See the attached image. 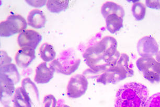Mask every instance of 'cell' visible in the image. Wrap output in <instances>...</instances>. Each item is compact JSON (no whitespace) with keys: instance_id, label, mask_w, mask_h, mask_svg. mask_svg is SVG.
<instances>
[{"instance_id":"26","label":"cell","mask_w":160,"mask_h":107,"mask_svg":"<svg viewBox=\"0 0 160 107\" xmlns=\"http://www.w3.org/2000/svg\"><path fill=\"white\" fill-rule=\"evenodd\" d=\"M155 56H156V60L160 63V51L157 53V55H155Z\"/></svg>"},{"instance_id":"22","label":"cell","mask_w":160,"mask_h":107,"mask_svg":"<svg viewBox=\"0 0 160 107\" xmlns=\"http://www.w3.org/2000/svg\"><path fill=\"white\" fill-rule=\"evenodd\" d=\"M144 107H160V93L148 98Z\"/></svg>"},{"instance_id":"27","label":"cell","mask_w":160,"mask_h":107,"mask_svg":"<svg viewBox=\"0 0 160 107\" xmlns=\"http://www.w3.org/2000/svg\"><path fill=\"white\" fill-rule=\"evenodd\" d=\"M57 107H71L69 105H59L58 106H57Z\"/></svg>"},{"instance_id":"17","label":"cell","mask_w":160,"mask_h":107,"mask_svg":"<svg viewBox=\"0 0 160 107\" xmlns=\"http://www.w3.org/2000/svg\"><path fill=\"white\" fill-rule=\"evenodd\" d=\"M0 73L3 74L10 78L15 84L18 83L21 76L18 68L14 64H8L1 66Z\"/></svg>"},{"instance_id":"6","label":"cell","mask_w":160,"mask_h":107,"mask_svg":"<svg viewBox=\"0 0 160 107\" xmlns=\"http://www.w3.org/2000/svg\"><path fill=\"white\" fill-rule=\"evenodd\" d=\"M28 23L25 18L20 15H12L7 20L0 23V36L8 37L25 31Z\"/></svg>"},{"instance_id":"9","label":"cell","mask_w":160,"mask_h":107,"mask_svg":"<svg viewBox=\"0 0 160 107\" xmlns=\"http://www.w3.org/2000/svg\"><path fill=\"white\" fill-rule=\"evenodd\" d=\"M42 35L36 31L28 29L19 34L18 44L21 48L28 47L35 50L42 41Z\"/></svg>"},{"instance_id":"25","label":"cell","mask_w":160,"mask_h":107,"mask_svg":"<svg viewBox=\"0 0 160 107\" xmlns=\"http://www.w3.org/2000/svg\"><path fill=\"white\" fill-rule=\"evenodd\" d=\"M146 6L149 8L160 10V1L148 0L146 1Z\"/></svg>"},{"instance_id":"7","label":"cell","mask_w":160,"mask_h":107,"mask_svg":"<svg viewBox=\"0 0 160 107\" xmlns=\"http://www.w3.org/2000/svg\"><path fill=\"white\" fill-rule=\"evenodd\" d=\"M88 86V80L84 75H74L71 78L68 85V96L72 99L80 98L86 93Z\"/></svg>"},{"instance_id":"5","label":"cell","mask_w":160,"mask_h":107,"mask_svg":"<svg viewBox=\"0 0 160 107\" xmlns=\"http://www.w3.org/2000/svg\"><path fill=\"white\" fill-rule=\"evenodd\" d=\"M137 66L146 80L151 83L160 82V63L153 57H141L137 61Z\"/></svg>"},{"instance_id":"19","label":"cell","mask_w":160,"mask_h":107,"mask_svg":"<svg viewBox=\"0 0 160 107\" xmlns=\"http://www.w3.org/2000/svg\"><path fill=\"white\" fill-rule=\"evenodd\" d=\"M22 88L27 91L29 96L31 97L32 104L33 100L39 101V91L38 88L36 86L35 83L32 82V80L29 78H24L22 80Z\"/></svg>"},{"instance_id":"1","label":"cell","mask_w":160,"mask_h":107,"mask_svg":"<svg viewBox=\"0 0 160 107\" xmlns=\"http://www.w3.org/2000/svg\"><path fill=\"white\" fill-rule=\"evenodd\" d=\"M117 46L116 39L106 36L88 46L83 55L87 66L93 72L102 73L115 65L121 55Z\"/></svg>"},{"instance_id":"16","label":"cell","mask_w":160,"mask_h":107,"mask_svg":"<svg viewBox=\"0 0 160 107\" xmlns=\"http://www.w3.org/2000/svg\"><path fill=\"white\" fill-rule=\"evenodd\" d=\"M106 28L111 34H115L123 27V18L118 15L112 14L105 18Z\"/></svg>"},{"instance_id":"18","label":"cell","mask_w":160,"mask_h":107,"mask_svg":"<svg viewBox=\"0 0 160 107\" xmlns=\"http://www.w3.org/2000/svg\"><path fill=\"white\" fill-rule=\"evenodd\" d=\"M40 58L45 62H49L55 60L56 52L52 45L45 43L42 45L39 49Z\"/></svg>"},{"instance_id":"20","label":"cell","mask_w":160,"mask_h":107,"mask_svg":"<svg viewBox=\"0 0 160 107\" xmlns=\"http://www.w3.org/2000/svg\"><path fill=\"white\" fill-rule=\"evenodd\" d=\"M69 5V1L68 0H49L47 3V7L50 12L59 13L66 11Z\"/></svg>"},{"instance_id":"10","label":"cell","mask_w":160,"mask_h":107,"mask_svg":"<svg viewBox=\"0 0 160 107\" xmlns=\"http://www.w3.org/2000/svg\"><path fill=\"white\" fill-rule=\"evenodd\" d=\"M1 102L5 105L10 104L15 92V84L12 80L3 74L0 73Z\"/></svg>"},{"instance_id":"23","label":"cell","mask_w":160,"mask_h":107,"mask_svg":"<svg viewBox=\"0 0 160 107\" xmlns=\"http://www.w3.org/2000/svg\"><path fill=\"white\" fill-rule=\"evenodd\" d=\"M57 101L52 95H48L45 96L43 99L42 107H57Z\"/></svg>"},{"instance_id":"15","label":"cell","mask_w":160,"mask_h":107,"mask_svg":"<svg viewBox=\"0 0 160 107\" xmlns=\"http://www.w3.org/2000/svg\"><path fill=\"white\" fill-rule=\"evenodd\" d=\"M101 13L104 18L109 15L116 14L123 18L125 15V10L123 7L112 2L105 3L101 8Z\"/></svg>"},{"instance_id":"14","label":"cell","mask_w":160,"mask_h":107,"mask_svg":"<svg viewBox=\"0 0 160 107\" xmlns=\"http://www.w3.org/2000/svg\"><path fill=\"white\" fill-rule=\"evenodd\" d=\"M27 19L28 25L37 29L44 27L47 21L44 13L39 10H33L30 12Z\"/></svg>"},{"instance_id":"21","label":"cell","mask_w":160,"mask_h":107,"mask_svg":"<svg viewBox=\"0 0 160 107\" xmlns=\"http://www.w3.org/2000/svg\"><path fill=\"white\" fill-rule=\"evenodd\" d=\"M133 16L137 21H142L146 16V7L141 2H136L133 3L132 9Z\"/></svg>"},{"instance_id":"11","label":"cell","mask_w":160,"mask_h":107,"mask_svg":"<svg viewBox=\"0 0 160 107\" xmlns=\"http://www.w3.org/2000/svg\"><path fill=\"white\" fill-rule=\"evenodd\" d=\"M55 72V69L51 66H48L47 62L40 63L36 69L35 82L39 84L48 83L52 79Z\"/></svg>"},{"instance_id":"4","label":"cell","mask_w":160,"mask_h":107,"mask_svg":"<svg viewBox=\"0 0 160 107\" xmlns=\"http://www.w3.org/2000/svg\"><path fill=\"white\" fill-rule=\"evenodd\" d=\"M81 60L76 56L73 51L67 50L63 51L58 59L53 60L50 64L58 73L71 75L78 69Z\"/></svg>"},{"instance_id":"3","label":"cell","mask_w":160,"mask_h":107,"mask_svg":"<svg viewBox=\"0 0 160 107\" xmlns=\"http://www.w3.org/2000/svg\"><path fill=\"white\" fill-rule=\"evenodd\" d=\"M133 75V66L129 57L126 53H122L117 63L102 73L97 79V82L104 85L115 84Z\"/></svg>"},{"instance_id":"28","label":"cell","mask_w":160,"mask_h":107,"mask_svg":"<svg viewBox=\"0 0 160 107\" xmlns=\"http://www.w3.org/2000/svg\"><path fill=\"white\" fill-rule=\"evenodd\" d=\"M10 107V106H9V105H5V107Z\"/></svg>"},{"instance_id":"2","label":"cell","mask_w":160,"mask_h":107,"mask_svg":"<svg viewBox=\"0 0 160 107\" xmlns=\"http://www.w3.org/2000/svg\"><path fill=\"white\" fill-rule=\"evenodd\" d=\"M149 97L147 87L142 84L129 83L121 87L116 96L115 107H144Z\"/></svg>"},{"instance_id":"24","label":"cell","mask_w":160,"mask_h":107,"mask_svg":"<svg viewBox=\"0 0 160 107\" xmlns=\"http://www.w3.org/2000/svg\"><path fill=\"white\" fill-rule=\"evenodd\" d=\"M12 60L11 58L8 56L6 52L1 51V66L10 64Z\"/></svg>"},{"instance_id":"8","label":"cell","mask_w":160,"mask_h":107,"mask_svg":"<svg viewBox=\"0 0 160 107\" xmlns=\"http://www.w3.org/2000/svg\"><path fill=\"white\" fill-rule=\"evenodd\" d=\"M159 46L155 39L151 36H145L140 39L137 44L138 54L142 57H153L158 52Z\"/></svg>"},{"instance_id":"12","label":"cell","mask_w":160,"mask_h":107,"mask_svg":"<svg viewBox=\"0 0 160 107\" xmlns=\"http://www.w3.org/2000/svg\"><path fill=\"white\" fill-rule=\"evenodd\" d=\"M35 58V50L26 47L21 48L17 52L15 60L17 66L24 69L28 67Z\"/></svg>"},{"instance_id":"13","label":"cell","mask_w":160,"mask_h":107,"mask_svg":"<svg viewBox=\"0 0 160 107\" xmlns=\"http://www.w3.org/2000/svg\"><path fill=\"white\" fill-rule=\"evenodd\" d=\"M13 102L14 107H32L31 97L22 87L16 88Z\"/></svg>"}]
</instances>
